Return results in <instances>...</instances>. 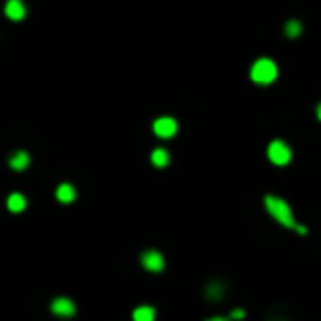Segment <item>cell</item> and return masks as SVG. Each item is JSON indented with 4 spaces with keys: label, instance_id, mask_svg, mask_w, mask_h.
Here are the masks:
<instances>
[{
    "label": "cell",
    "instance_id": "6da1fadb",
    "mask_svg": "<svg viewBox=\"0 0 321 321\" xmlns=\"http://www.w3.org/2000/svg\"><path fill=\"white\" fill-rule=\"evenodd\" d=\"M265 208H267V212L280 223V225H284V227H288V229H295V232H297L299 236H306V234H308V227H306V225H299V223H295L293 210H291V206H288L284 199H282V197L267 195V197H265Z\"/></svg>",
    "mask_w": 321,
    "mask_h": 321
},
{
    "label": "cell",
    "instance_id": "7a4b0ae2",
    "mask_svg": "<svg viewBox=\"0 0 321 321\" xmlns=\"http://www.w3.org/2000/svg\"><path fill=\"white\" fill-rule=\"evenodd\" d=\"M275 77H278V66L271 59L262 57L251 66V81H255V83H260V85L273 83Z\"/></svg>",
    "mask_w": 321,
    "mask_h": 321
},
{
    "label": "cell",
    "instance_id": "3957f363",
    "mask_svg": "<svg viewBox=\"0 0 321 321\" xmlns=\"http://www.w3.org/2000/svg\"><path fill=\"white\" fill-rule=\"evenodd\" d=\"M267 155H269V160H271L275 166H284V164H288V162H291V157H293L288 144L282 142V140H273L271 144H269Z\"/></svg>",
    "mask_w": 321,
    "mask_h": 321
},
{
    "label": "cell",
    "instance_id": "277c9868",
    "mask_svg": "<svg viewBox=\"0 0 321 321\" xmlns=\"http://www.w3.org/2000/svg\"><path fill=\"white\" fill-rule=\"evenodd\" d=\"M140 262H142V267L151 273H157V271L164 269V255L157 251V249H147V251L140 255Z\"/></svg>",
    "mask_w": 321,
    "mask_h": 321
},
{
    "label": "cell",
    "instance_id": "5b68a950",
    "mask_svg": "<svg viewBox=\"0 0 321 321\" xmlns=\"http://www.w3.org/2000/svg\"><path fill=\"white\" fill-rule=\"evenodd\" d=\"M50 312L61 317V319H70L72 314L77 312V306H75V301L68 297H57V299H52V304H50Z\"/></svg>",
    "mask_w": 321,
    "mask_h": 321
},
{
    "label": "cell",
    "instance_id": "8992f818",
    "mask_svg": "<svg viewBox=\"0 0 321 321\" xmlns=\"http://www.w3.org/2000/svg\"><path fill=\"white\" fill-rule=\"evenodd\" d=\"M153 131H155V136H160V138H173L177 134L175 118H170V116L157 118V120L153 122Z\"/></svg>",
    "mask_w": 321,
    "mask_h": 321
},
{
    "label": "cell",
    "instance_id": "52a82bcc",
    "mask_svg": "<svg viewBox=\"0 0 321 321\" xmlns=\"http://www.w3.org/2000/svg\"><path fill=\"white\" fill-rule=\"evenodd\" d=\"M5 13H7L9 20H22L26 16V7H24L22 0H7Z\"/></svg>",
    "mask_w": 321,
    "mask_h": 321
},
{
    "label": "cell",
    "instance_id": "ba28073f",
    "mask_svg": "<svg viewBox=\"0 0 321 321\" xmlns=\"http://www.w3.org/2000/svg\"><path fill=\"white\" fill-rule=\"evenodd\" d=\"M7 208H9V212H24V208H26V197L24 195H20V192H13L9 195V199H7Z\"/></svg>",
    "mask_w": 321,
    "mask_h": 321
},
{
    "label": "cell",
    "instance_id": "9c48e42d",
    "mask_svg": "<svg viewBox=\"0 0 321 321\" xmlns=\"http://www.w3.org/2000/svg\"><path fill=\"white\" fill-rule=\"evenodd\" d=\"M55 197L61 203H72L75 201V197H77V190H75V186L72 183H61V186L57 188V192H55Z\"/></svg>",
    "mask_w": 321,
    "mask_h": 321
},
{
    "label": "cell",
    "instance_id": "30bf717a",
    "mask_svg": "<svg viewBox=\"0 0 321 321\" xmlns=\"http://www.w3.org/2000/svg\"><path fill=\"white\" fill-rule=\"evenodd\" d=\"M29 162H31V157L26 151H18V153H13V157L9 160V166L13 170H24L26 166H29Z\"/></svg>",
    "mask_w": 321,
    "mask_h": 321
},
{
    "label": "cell",
    "instance_id": "8fae6325",
    "mask_svg": "<svg viewBox=\"0 0 321 321\" xmlns=\"http://www.w3.org/2000/svg\"><path fill=\"white\" fill-rule=\"evenodd\" d=\"M223 295H225V284H221V282H210L206 286V297L212 299V301H219Z\"/></svg>",
    "mask_w": 321,
    "mask_h": 321
},
{
    "label": "cell",
    "instance_id": "7c38bea8",
    "mask_svg": "<svg viewBox=\"0 0 321 321\" xmlns=\"http://www.w3.org/2000/svg\"><path fill=\"white\" fill-rule=\"evenodd\" d=\"M134 321H155L153 306H138L134 310Z\"/></svg>",
    "mask_w": 321,
    "mask_h": 321
},
{
    "label": "cell",
    "instance_id": "4fadbf2b",
    "mask_svg": "<svg viewBox=\"0 0 321 321\" xmlns=\"http://www.w3.org/2000/svg\"><path fill=\"white\" fill-rule=\"evenodd\" d=\"M151 162L155 164V166H166V164L170 162V155H168V151L166 149H155L153 153H151Z\"/></svg>",
    "mask_w": 321,
    "mask_h": 321
},
{
    "label": "cell",
    "instance_id": "5bb4252c",
    "mask_svg": "<svg viewBox=\"0 0 321 321\" xmlns=\"http://www.w3.org/2000/svg\"><path fill=\"white\" fill-rule=\"evenodd\" d=\"M301 31V24L297 22V20H291V22H286V35L288 37H297Z\"/></svg>",
    "mask_w": 321,
    "mask_h": 321
},
{
    "label": "cell",
    "instance_id": "9a60e30c",
    "mask_svg": "<svg viewBox=\"0 0 321 321\" xmlns=\"http://www.w3.org/2000/svg\"><path fill=\"white\" fill-rule=\"evenodd\" d=\"M232 319H234V321L245 319V310H242V308H236V310H232Z\"/></svg>",
    "mask_w": 321,
    "mask_h": 321
},
{
    "label": "cell",
    "instance_id": "2e32d148",
    "mask_svg": "<svg viewBox=\"0 0 321 321\" xmlns=\"http://www.w3.org/2000/svg\"><path fill=\"white\" fill-rule=\"evenodd\" d=\"M267 321H288V319H284V317H269Z\"/></svg>",
    "mask_w": 321,
    "mask_h": 321
},
{
    "label": "cell",
    "instance_id": "e0dca14e",
    "mask_svg": "<svg viewBox=\"0 0 321 321\" xmlns=\"http://www.w3.org/2000/svg\"><path fill=\"white\" fill-rule=\"evenodd\" d=\"M206 321H227V319H223V317H210V319H206Z\"/></svg>",
    "mask_w": 321,
    "mask_h": 321
},
{
    "label": "cell",
    "instance_id": "ac0fdd59",
    "mask_svg": "<svg viewBox=\"0 0 321 321\" xmlns=\"http://www.w3.org/2000/svg\"><path fill=\"white\" fill-rule=\"evenodd\" d=\"M317 116H319V120H321V105H319V109H317Z\"/></svg>",
    "mask_w": 321,
    "mask_h": 321
}]
</instances>
